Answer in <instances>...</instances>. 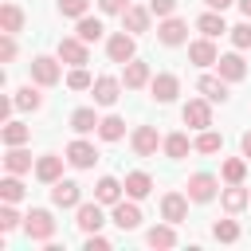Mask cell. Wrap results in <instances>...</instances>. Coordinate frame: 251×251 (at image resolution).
<instances>
[{
    "mask_svg": "<svg viewBox=\"0 0 251 251\" xmlns=\"http://www.w3.org/2000/svg\"><path fill=\"white\" fill-rule=\"evenodd\" d=\"M24 235L35 239V243H51V235H55V216H51L47 208H31V212L24 216Z\"/></svg>",
    "mask_w": 251,
    "mask_h": 251,
    "instance_id": "cell-1",
    "label": "cell"
},
{
    "mask_svg": "<svg viewBox=\"0 0 251 251\" xmlns=\"http://www.w3.org/2000/svg\"><path fill=\"white\" fill-rule=\"evenodd\" d=\"M55 51H59V59H63L67 67H86V63H90V43L78 39V35H63Z\"/></svg>",
    "mask_w": 251,
    "mask_h": 251,
    "instance_id": "cell-2",
    "label": "cell"
},
{
    "mask_svg": "<svg viewBox=\"0 0 251 251\" xmlns=\"http://www.w3.org/2000/svg\"><path fill=\"white\" fill-rule=\"evenodd\" d=\"M63 59H51V55H35L31 59V82L35 86H55V82H63V67H59Z\"/></svg>",
    "mask_w": 251,
    "mask_h": 251,
    "instance_id": "cell-3",
    "label": "cell"
},
{
    "mask_svg": "<svg viewBox=\"0 0 251 251\" xmlns=\"http://www.w3.org/2000/svg\"><path fill=\"white\" fill-rule=\"evenodd\" d=\"M110 224L122 227V231H137V227H141V208H137V200L129 196V200L110 204Z\"/></svg>",
    "mask_w": 251,
    "mask_h": 251,
    "instance_id": "cell-4",
    "label": "cell"
},
{
    "mask_svg": "<svg viewBox=\"0 0 251 251\" xmlns=\"http://www.w3.org/2000/svg\"><path fill=\"white\" fill-rule=\"evenodd\" d=\"M184 188H188V200H192V204H208V200H216V192H220V180H216L212 173H192Z\"/></svg>",
    "mask_w": 251,
    "mask_h": 251,
    "instance_id": "cell-5",
    "label": "cell"
},
{
    "mask_svg": "<svg viewBox=\"0 0 251 251\" xmlns=\"http://www.w3.org/2000/svg\"><path fill=\"white\" fill-rule=\"evenodd\" d=\"M180 118H184L188 129H208L212 126V102L208 98H188L184 110H180Z\"/></svg>",
    "mask_w": 251,
    "mask_h": 251,
    "instance_id": "cell-6",
    "label": "cell"
},
{
    "mask_svg": "<svg viewBox=\"0 0 251 251\" xmlns=\"http://www.w3.org/2000/svg\"><path fill=\"white\" fill-rule=\"evenodd\" d=\"M157 39H161L165 47H180V43H188V24H184L180 16H165V20L157 24Z\"/></svg>",
    "mask_w": 251,
    "mask_h": 251,
    "instance_id": "cell-7",
    "label": "cell"
},
{
    "mask_svg": "<svg viewBox=\"0 0 251 251\" xmlns=\"http://www.w3.org/2000/svg\"><path fill=\"white\" fill-rule=\"evenodd\" d=\"M106 55H110V63H129V59H137V47H133V35L129 31H114L110 39H106Z\"/></svg>",
    "mask_w": 251,
    "mask_h": 251,
    "instance_id": "cell-8",
    "label": "cell"
},
{
    "mask_svg": "<svg viewBox=\"0 0 251 251\" xmlns=\"http://www.w3.org/2000/svg\"><path fill=\"white\" fill-rule=\"evenodd\" d=\"M51 204H55V208H78V204H82V184L59 176V180L51 184Z\"/></svg>",
    "mask_w": 251,
    "mask_h": 251,
    "instance_id": "cell-9",
    "label": "cell"
},
{
    "mask_svg": "<svg viewBox=\"0 0 251 251\" xmlns=\"http://www.w3.org/2000/svg\"><path fill=\"white\" fill-rule=\"evenodd\" d=\"M122 78H114V75H98L94 78V86H90V94H94V102L98 106H114L118 98H122Z\"/></svg>",
    "mask_w": 251,
    "mask_h": 251,
    "instance_id": "cell-10",
    "label": "cell"
},
{
    "mask_svg": "<svg viewBox=\"0 0 251 251\" xmlns=\"http://www.w3.org/2000/svg\"><path fill=\"white\" fill-rule=\"evenodd\" d=\"M129 145H133L137 157H157V145H161L157 126H137V129L129 133Z\"/></svg>",
    "mask_w": 251,
    "mask_h": 251,
    "instance_id": "cell-11",
    "label": "cell"
},
{
    "mask_svg": "<svg viewBox=\"0 0 251 251\" xmlns=\"http://www.w3.org/2000/svg\"><path fill=\"white\" fill-rule=\"evenodd\" d=\"M63 157H67V165H75V169H94V161H98V149H94L90 141L75 137V141L63 149Z\"/></svg>",
    "mask_w": 251,
    "mask_h": 251,
    "instance_id": "cell-12",
    "label": "cell"
},
{
    "mask_svg": "<svg viewBox=\"0 0 251 251\" xmlns=\"http://www.w3.org/2000/svg\"><path fill=\"white\" fill-rule=\"evenodd\" d=\"M161 220L184 224L188 220V192H165L161 196Z\"/></svg>",
    "mask_w": 251,
    "mask_h": 251,
    "instance_id": "cell-13",
    "label": "cell"
},
{
    "mask_svg": "<svg viewBox=\"0 0 251 251\" xmlns=\"http://www.w3.org/2000/svg\"><path fill=\"white\" fill-rule=\"evenodd\" d=\"M75 224H78V231H102V224H106V216H102V204L98 200H90V204H78L75 208Z\"/></svg>",
    "mask_w": 251,
    "mask_h": 251,
    "instance_id": "cell-14",
    "label": "cell"
},
{
    "mask_svg": "<svg viewBox=\"0 0 251 251\" xmlns=\"http://www.w3.org/2000/svg\"><path fill=\"white\" fill-rule=\"evenodd\" d=\"M216 75L227 78V82H243V78H247V63H243V55H239V51L220 55V59H216Z\"/></svg>",
    "mask_w": 251,
    "mask_h": 251,
    "instance_id": "cell-15",
    "label": "cell"
},
{
    "mask_svg": "<svg viewBox=\"0 0 251 251\" xmlns=\"http://www.w3.org/2000/svg\"><path fill=\"white\" fill-rule=\"evenodd\" d=\"M149 90H153V98H157L161 106H169V102H176V94H180V78L169 75V71H161V75L149 82Z\"/></svg>",
    "mask_w": 251,
    "mask_h": 251,
    "instance_id": "cell-16",
    "label": "cell"
},
{
    "mask_svg": "<svg viewBox=\"0 0 251 251\" xmlns=\"http://www.w3.org/2000/svg\"><path fill=\"white\" fill-rule=\"evenodd\" d=\"M149 20H153V12H149V8H141V4H129V8L122 12V27H126L129 35L149 31Z\"/></svg>",
    "mask_w": 251,
    "mask_h": 251,
    "instance_id": "cell-17",
    "label": "cell"
},
{
    "mask_svg": "<svg viewBox=\"0 0 251 251\" xmlns=\"http://www.w3.org/2000/svg\"><path fill=\"white\" fill-rule=\"evenodd\" d=\"M122 82H126V90H141V86H149V82H153V75H149V63H141V59H129V63H126V71H122Z\"/></svg>",
    "mask_w": 251,
    "mask_h": 251,
    "instance_id": "cell-18",
    "label": "cell"
},
{
    "mask_svg": "<svg viewBox=\"0 0 251 251\" xmlns=\"http://www.w3.org/2000/svg\"><path fill=\"white\" fill-rule=\"evenodd\" d=\"M188 59H192L196 67H216L220 51H216V43L204 35V39H192V43H188Z\"/></svg>",
    "mask_w": 251,
    "mask_h": 251,
    "instance_id": "cell-19",
    "label": "cell"
},
{
    "mask_svg": "<svg viewBox=\"0 0 251 251\" xmlns=\"http://www.w3.org/2000/svg\"><path fill=\"white\" fill-rule=\"evenodd\" d=\"M196 90L208 102H227V78H220V75H200L196 78Z\"/></svg>",
    "mask_w": 251,
    "mask_h": 251,
    "instance_id": "cell-20",
    "label": "cell"
},
{
    "mask_svg": "<svg viewBox=\"0 0 251 251\" xmlns=\"http://www.w3.org/2000/svg\"><path fill=\"white\" fill-rule=\"evenodd\" d=\"M63 161H67V157H59V153H43V157L35 161V176H39L43 184H55V180L63 176Z\"/></svg>",
    "mask_w": 251,
    "mask_h": 251,
    "instance_id": "cell-21",
    "label": "cell"
},
{
    "mask_svg": "<svg viewBox=\"0 0 251 251\" xmlns=\"http://www.w3.org/2000/svg\"><path fill=\"white\" fill-rule=\"evenodd\" d=\"M220 204H224L227 216H235V212H243V208L251 204V192H247L243 184H227V188L220 192Z\"/></svg>",
    "mask_w": 251,
    "mask_h": 251,
    "instance_id": "cell-22",
    "label": "cell"
},
{
    "mask_svg": "<svg viewBox=\"0 0 251 251\" xmlns=\"http://www.w3.org/2000/svg\"><path fill=\"white\" fill-rule=\"evenodd\" d=\"M122 192H126V184H122L118 176H102V180L94 184V200H98V204H118Z\"/></svg>",
    "mask_w": 251,
    "mask_h": 251,
    "instance_id": "cell-23",
    "label": "cell"
},
{
    "mask_svg": "<svg viewBox=\"0 0 251 251\" xmlns=\"http://www.w3.org/2000/svg\"><path fill=\"white\" fill-rule=\"evenodd\" d=\"M145 243L149 247H161V251H169V247H176V224H157V227H149V235H145Z\"/></svg>",
    "mask_w": 251,
    "mask_h": 251,
    "instance_id": "cell-24",
    "label": "cell"
},
{
    "mask_svg": "<svg viewBox=\"0 0 251 251\" xmlns=\"http://www.w3.org/2000/svg\"><path fill=\"white\" fill-rule=\"evenodd\" d=\"M0 31H12V35H20L24 31V8L20 4H0Z\"/></svg>",
    "mask_w": 251,
    "mask_h": 251,
    "instance_id": "cell-25",
    "label": "cell"
},
{
    "mask_svg": "<svg viewBox=\"0 0 251 251\" xmlns=\"http://www.w3.org/2000/svg\"><path fill=\"white\" fill-rule=\"evenodd\" d=\"M149 192H153V176H149V173H141V169H137V173H126V196L145 200Z\"/></svg>",
    "mask_w": 251,
    "mask_h": 251,
    "instance_id": "cell-26",
    "label": "cell"
},
{
    "mask_svg": "<svg viewBox=\"0 0 251 251\" xmlns=\"http://www.w3.org/2000/svg\"><path fill=\"white\" fill-rule=\"evenodd\" d=\"M196 27H200V35H208V39H216V35H224V31H227L224 12H216V8H208V12L196 20Z\"/></svg>",
    "mask_w": 251,
    "mask_h": 251,
    "instance_id": "cell-27",
    "label": "cell"
},
{
    "mask_svg": "<svg viewBox=\"0 0 251 251\" xmlns=\"http://www.w3.org/2000/svg\"><path fill=\"white\" fill-rule=\"evenodd\" d=\"M98 122H102V118H98L90 106H78V110L71 114V129H75V133H98Z\"/></svg>",
    "mask_w": 251,
    "mask_h": 251,
    "instance_id": "cell-28",
    "label": "cell"
},
{
    "mask_svg": "<svg viewBox=\"0 0 251 251\" xmlns=\"http://www.w3.org/2000/svg\"><path fill=\"white\" fill-rule=\"evenodd\" d=\"M161 149H165V157L169 161H180V157H188V149H192V141H188V133H169L165 141H161Z\"/></svg>",
    "mask_w": 251,
    "mask_h": 251,
    "instance_id": "cell-29",
    "label": "cell"
},
{
    "mask_svg": "<svg viewBox=\"0 0 251 251\" xmlns=\"http://www.w3.org/2000/svg\"><path fill=\"white\" fill-rule=\"evenodd\" d=\"M4 169H8V173H31V153H27L24 145H8Z\"/></svg>",
    "mask_w": 251,
    "mask_h": 251,
    "instance_id": "cell-30",
    "label": "cell"
},
{
    "mask_svg": "<svg viewBox=\"0 0 251 251\" xmlns=\"http://www.w3.org/2000/svg\"><path fill=\"white\" fill-rule=\"evenodd\" d=\"M102 31H106V27H102V20H98V16H78V24H75V35H78V39H86V43H98V39H102Z\"/></svg>",
    "mask_w": 251,
    "mask_h": 251,
    "instance_id": "cell-31",
    "label": "cell"
},
{
    "mask_svg": "<svg viewBox=\"0 0 251 251\" xmlns=\"http://www.w3.org/2000/svg\"><path fill=\"white\" fill-rule=\"evenodd\" d=\"M98 137H102V141H122V137H126V118L106 114V118L98 122Z\"/></svg>",
    "mask_w": 251,
    "mask_h": 251,
    "instance_id": "cell-32",
    "label": "cell"
},
{
    "mask_svg": "<svg viewBox=\"0 0 251 251\" xmlns=\"http://www.w3.org/2000/svg\"><path fill=\"white\" fill-rule=\"evenodd\" d=\"M220 176H224L227 184H243V176H247V157H227V161L220 165Z\"/></svg>",
    "mask_w": 251,
    "mask_h": 251,
    "instance_id": "cell-33",
    "label": "cell"
},
{
    "mask_svg": "<svg viewBox=\"0 0 251 251\" xmlns=\"http://www.w3.org/2000/svg\"><path fill=\"white\" fill-rule=\"evenodd\" d=\"M24 180H20V173H8L4 180H0V200L4 204H16V200H24Z\"/></svg>",
    "mask_w": 251,
    "mask_h": 251,
    "instance_id": "cell-34",
    "label": "cell"
},
{
    "mask_svg": "<svg viewBox=\"0 0 251 251\" xmlns=\"http://www.w3.org/2000/svg\"><path fill=\"white\" fill-rule=\"evenodd\" d=\"M12 98H16V110H31V114H35V110L43 106V94H39V90H35L31 82H27V86H20V90H16Z\"/></svg>",
    "mask_w": 251,
    "mask_h": 251,
    "instance_id": "cell-35",
    "label": "cell"
},
{
    "mask_svg": "<svg viewBox=\"0 0 251 251\" xmlns=\"http://www.w3.org/2000/svg\"><path fill=\"white\" fill-rule=\"evenodd\" d=\"M27 137H31V129H27L24 122H4V126H0V141H4V145H24Z\"/></svg>",
    "mask_w": 251,
    "mask_h": 251,
    "instance_id": "cell-36",
    "label": "cell"
},
{
    "mask_svg": "<svg viewBox=\"0 0 251 251\" xmlns=\"http://www.w3.org/2000/svg\"><path fill=\"white\" fill-rule=\"evenodd\" d=\"M192 149H196V153H220V149H224V137L208 126V129H200V137L192 141Z\"/></svg>",
    "mask_w": 251,
    "mask_h": 251,
    "instance_id": "cell-37",
    "label": "cell"
},
{
    "mask_svg": "<svg viewBox=\"0 0 251 251\" xmlns=\"http://www.w3.org/2000/svg\"><path fill=\"white\" fill-rule=\"evenodd\" d=\"M239 224L235 220H216L212 224V239H220V243H239Z\"/></svg>",
    "mask_w": 251,
    "mask_h": 251,
    "instance_id": "cell-38",
    "label": "cell"
},
{
    "mask_svg": "<svg viewBox=\"0 0 251 251\" xmlns=\"http://www.w3.org/2000/svg\"><path fill=\"white\" fill-rule=\"evenodd\" d=\"M67 86H71V90H90L94 78H90L86 67H71V71H67Z\"/></svg>",
    "mask_w": 251,
    "mask_h": 251,
    "instance_id": "cell-39",
    "label": "cell"
},
{
    "mask_svg": "<svg viewBox=\"0 0 251 251\" xmlns=\"http://www.w3.org/2000/svg\"><path fill=\"white\" fill-rule=\"evenodd\" d=\"M227 35H231V43H235V51H247V47H251V20H243V24H235V27H227Z\"/></svg>",
    "mask_w": 251,
    "mask_h": 251,
    "instance_id": "cell-40",
    "label": "cell"
},
{
    "mask_svg": "<svg viewBox=\"0 0 251 251\" xmlns=\"http://www.w3.org/2000/svg\"><path fill=\"white\" fill-rule=\"evenodd\" d=\"M16 227H24V216H20L12 204H4V208H0V231H16Z\"/></svg>",
    "mask_w": 251,
    "mask_h": 251,
    "instance_id": "cell-41",
    "label": "cell"
},
{
    "mask_svg": "<svg viewBox=\"0 0 251 251\" xmlns=\"http://www.w3.org/2000/svg\"><path fill=\"white\" fill-rule=\"evenodd\" d=\"M86 8H90V0H59V16H67V20L86 16Z\"/></svg>",
    "mask_w": 251,
    "mask_h": 251,
    "instance_id": "cell-42",
    "label": "cell"
},
{
    "mask_svg": "<svg viewBox=\"0 0 251 251\" xmlns=\"http://www.w3.org/2000/svg\"><path fill=\"white\" fill-rule=\"evenodd\" d=\"M12 59H16V35L0 31V63H12Z\"/></svg>",
    "mask_w": 251,
    "mask_h": 251,
    "instance_id": "cell-43",
    "label": "cell"
},
{
    "mask_svg": "<svg viewBox=\"0 0 251 251\" xmlns=\"http://www.w3.org/2000/svg\"><path fill=\"white\" fill-rule=\"evenodd\" d=\"M176 4H180V0H149V12H153L157 20H165V16H176Z\"/></svg>",
    "mask_w": 251,
    "mask_h": 251,
    "instance_id": "cell-44",
    "label": "cell"
},
{
    "mask_svg": "<svg viewBox=\"0 0 251 251\" xmlns=\"http://www.w3.org/2000/svg\"><path fill=\"white\" fill-rule=\"evenodd\" d=\"M82 247H86V251H110V247H114V243H110V239H106V235H98V231H90V235H86V243H82Z\"/></svg>",
    "mask_w": 251,
    "mask_h": 251,
    "instance_id": "cell-45",
    "label": "cell"
},
{
    "mask_svg": "<svg viewBox=\"0 0 251 251\" xmlns=\"http://www.w3.org/2000/svg\"><path fill=\"white\" fill-rule=\"evenodd\" d=\"M129 8V0H98V12H106V16H122Z\"/></svg>",
    "mask_w": 251,
    "mask_h": 251,
    "instance_id": "cell-46",
    "label": "cell"
},
{
    "mask_svg": "<svg viewBox=\"0 0 251 251\" xmlns=\"http://www.w3.org/2000/svg\"><path fill=\"white\" fill-rule=\"evenodd\" d=\"M239 149H243V157H247V161H251V129H247V133H243V137H239Z\"/></svg>",
    "mask_w": 251,
    "mask_h": 251,
    "instance_id": "cell-47",
    "label": "cell"
},
{
    "mask_svg": "<svg viewBox=\"0 0 251 251\" xmlns=\"http://www.w3.org/2000/svg\"><path fill=\"white\" fill-rule=\"evenodd\" d=\"M204 4H208V8H216V12H224V8H231L235 0H204Z\"/></svg>",
    "mask_w": 251,
    "mask_h": 251,
    "instance_id": "cell-48",
    "label": "cell"
},
{
    "mask_svg": "<svg viewBox=\"0 0 251 251\" xmlns=\"http://www.w3.org/2000/svg\"><path fill=\"white\" fill-rule=\"evenodd\" d=\"M235 4H239V12H243V16L251 20V0H235Z\"/></svg>",
    "mask_w": 251,
    "mask_h": 251,
    "instance_id": "cell-49",
    "label": "cell"
}]
</instances>
